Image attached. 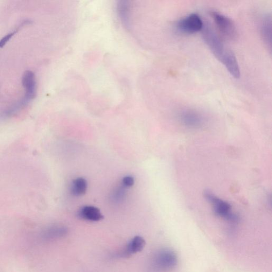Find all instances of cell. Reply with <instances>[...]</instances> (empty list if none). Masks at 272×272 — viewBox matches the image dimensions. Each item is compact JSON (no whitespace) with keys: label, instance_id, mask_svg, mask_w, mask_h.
<instances>
[{"label":"cell","instance_id":"6da1fadb","mask_svg":"<svg viewBox=\"0 0 272 272\" xmlns=\"http://www.w3.org/2000/svg\"><path fill=\"white\" fill-rule=\"evenodd\" d=\"M202 36L206 44L233 78L240 76V68L234 54L228 49L210 23L204 24Z\"/></svg>","mask_w":272,"mask_h":272},{"label":"cell","instance_id":"7a4b0ae2","mask_svg":"<svg viewBox=\"0 0 272 272\" xmlns=\"http://www.w3.org/2000/svg\"><path fill=\"white\" fill-rule=\"evenodd\" d=\"M210 13L223 38L230 41H234L238 38V31L231 19L217 11H212Z\"/></svg>","mask_w":272,"mask_h":272},{"label":"cell","instance_id":"3957f363","mask_svg":"<svg viewBox=\"0 0 272 272\" xmlns=\"http://www.w3.org/2000/svg\"><path fill=\"white\" fill-rule=\"evenodd\" d=\"M204 196L212 205L214 211L218 217L233 222H235L238 220L237 216L232 211V206L228 202L216 196L209 191L205 192Z\"/></svg>","mask_w":272,"mask_h":272},{"label":"cell","instance_id":"277c9868","mask_svg":"<svg viewBox=\"0 0 272 272\" xmlns=\"http://www.w3.org/2000/svg\"><path fill=\"white\" fill-rule=\"evenodd\" d=\"M178 263L177 254L170 249L159 251L154 258L153 265L160 271H170L175 268Z\"/></svg>","mask_w":272,"mask_h":272},{"label":"cell","instance_id":"5b68a950","mask_svg":"<svg viewBox=\"0 0 272 272\" xmlns=\"http://www.w3.org/2000/svg\"><path fill=\"white\" fill-rule=\"evenodd\" d=\"M204 23L197 13H192L181 19L176 25L177 30L185 34H192L199 32L203 29Z\"/></svg>","mask_w":272,"mask_h":272},{"label":"cell","instance_id":"8992f818","mask_svg":"<svg viewBox=\"0 0 272 272\" xmlns=\"http://www.w3.org/2000/svg\"><path fill=\"white\" fill-rule=\"evenodd\" d=\"M179 120L185 127L190 129H198L203 126L205 120L198 112L186 109L181 111L179 115Z\"/></svg>","mask_w":272,"mask_h":272},{"label":"cell","instance_id":"52a82bcc","mask_svg":"<svg viewBox=\"0 0 272 272\" xmlns=\"http://www.w3.org/2000/svg\"><path fill=\"white\" fill-rule=\"evenodd\" d=\"M22 84L25 90L24 96L26 99L31 102L37 94V81L36 76L31 71H26L22 78Z\"/></svg>","mask_w":272,"mask_h":272},{"label":"cell","instance_id":"ba28073f","mask_svg":"<svg viewBox=\"0 0 272 272\" xmlns=\"http://www.w3.org/2000/svg\"><path fill=\"white\" fill-rule=\"evenodd\" d=\"M260 30L262 39L268 50L272 51V16L270 14L264 15L260 23Z\"/></svg>","mask_w":272,"mask_h":272},{"label":"cell","instance_id":"9c48e42d","mask_svg":"<svg viewBox=\"0 0 272 272\" xmlns=\"http://www.w3.org/2000/svg\"><path fill=\"white\" fill-rule=\"evenodd\" d=\"M67 230L65 227L53 226L43 230L41 233V238L46 241L52 240L61 238L66 235Z\"/></svg>","mask_w":272,"mask_h":272},{"label":"cell","instance_id":"30bf717a","mask_svg":"<svg viewBox=\"0 0 272 272\" xmlns=\"http://www.w3.org/2000/svg\"><path fill=\"white\" fill-rule=\"evenodd\" d=\"M146 245L145 240L140 236H136L129 243L126 248L123 251L122 255L129 257L132 254L141 252Z\"/></svg>","mask_w":272,"mask_h":272},{"label":"cell","instance_id":"8fae6325","mask_svg":"<svg viewBox=\"0 0 272 272\" xmlns=\"http://www.w3.org/2000/svg\"><path fill=\"white\" fill-rule=\"evenodd\" d=\"M79 215L83 219L94 222L101 221L104 218L99 209L92 206L82 207Z\"/></svg>","mask_w":272,"mask_h":272},{"label":"cell","instance_id":"7c38bea8","mask_svg":"<svg viewBox=\"0 0 272 272\" xmlns=\"http://www.w3.org/2000/svg\"><path fill=\"white\" fill-rule=\"evenodd\" d=\"M87 189V181L82 178L74 180L72 186V193L75 196H81L84 194Z\"/></svg>","mask_w":272,"mask_h":272},{"label":"cell","instance_id":"4fadbf2b","mask_svg":"<svg viewBox=\"0 0 272 272\" xmlns=\"http://www.w3.org/2000/svg\"><path fill=\"white\" fill-rule=\"evenodd\" d=\"M29 23H30V21L27 20L24 21L22 24H20L17 30L6 35L5 37L2 38V39L0 40V48H2L8 42L11 38L18 32L20 27L23 26L24 25Z\"/></svg>","mask_w":272,"mask_h":272},{"label":"cell","instance_id":"5bb4252c","mask_svg":"<svg viewBox=\"0 0 272 272\" xmlns=\"http://www.w3.org/2000/svg\"><path fill=\"white\" fill-rule=\"evenodd\" d=\"M134 182V178L131 176L125 177L122 180L123 185L127 187H130L133 186Z\"/></svg>","mask_w":272,"mask_h":272}]
</instances>
